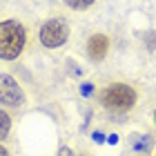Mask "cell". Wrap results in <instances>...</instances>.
Returning a JSON list of instances; mask_svg holds the SVG:
<instances>
[{
  "mask_svg": "<svg viewBox=\"0 0 156 156\" xmlns=\"http://www.w3.org/2000/svg\"><path fill=\"white\" fill-rule=\"evenodd\" d=\"M96 96H98V103L107 112H114V114L132 112L138 103L136 87H132V85H127V83H109V85H105L103 89H98Z\"/></svg>",
  "mask_w": 156,
  "mask_h": 156,
  "instance_id": "6da1fadb",
  "label": "cell"
},
{
  "mask_svg": "<svg viewBox=\"0 0 156 156\" xmlns=\"http://www.w3.org/2000/svg\"><path fill=\"white\" fill-rule=\"evenodd\" d=\"M27 27L16 18L0 20V60H16L27 47Z\"/></svg>",
  "mask_w": 156,
  "mask_h": 156,
  "instance_id": "7a4b0ae2",
  "label": "cell"
},
{
  "mask_svg": "<svg viewBox=\"0 0 156 156\" xmlns=\"http://www.w3.org/2000/svg\"><path fill=\"white\" fill-rule=\"evenodd\" d=\"M38 40L47 49H60L69 40V23L60 16L45 20L38 29Z\"/></svg>",
  "mask_w": 156,
  "mask_h": 156,
  "instance_id": "3957f363",
  "label": "cell"
},
{
  "mask_svg": "<svg viewBox=\"0 0 156 156\" xmlns=\"http://www.w3.org/2000/svg\"><path fill=\"white\" fill-rule=\"evenodd\" d=\"M25 103H27V96L23 87L18 85V80L11 74L0 72V105L7 109H16V107H23Z\"/></svg>",
  "mask_w": 156,
  "mask_h": 156,
  "instance_id": "277c9868",
  "label": "cell"
},
{
  "mask_svg": "<svg viewBox=\"0 0 156 156\" xmlns=\"http://www.w3.org/2000/svg\"><path fill=\"white\" fill-rule=\"evenodd\" d=\"M85 51H87L89 60L94 62H103L105 58H107L109 54V36L107 34H91V36L87 38V47H85Z\"/></svg>",
  "mask_w": 156,
  "mask_h": 156,
  "instance_id": "5b68a950",
  "label": "cell"
},
{
  "mask_svg": "<svg viewBox=\"0 0 156 156\" xmlns=\"http://www.w3.org/2000/svg\"><path fill=\"white\" fill-rule=\"evenodd\" d=\"M11 132V116L7 114V109H0V143L9 136Z\"/></svg>",
  "mask_w": 156,
  "mask_h": 156,
  "instance_id": "8992f818",
  "label": "cell"
},
{
  "mask_svg": "<svg viewBox=\"0 0 156 156\" xmlns=\"http://www.w3.org/2000/svg\"><path fill=\"white\" fill-rule=\"evenodd\" d=\"M62 2H65V7H69L74 11H87L89 7H94L96 0H62Z\"/></svg>",
  "mask_w": 156,
  "mask_h": 156,
  "instance_id": "52a82bcc",
  "label": "cell"
},
{
  "mask_svg": "<svg viewBox=\"0 0 156 156\" xmlns=\"http://www.w3.org/2000/svg\"><path fill=\"white\" fill-rule=\"evenodd\" d=\"M132 143H134V150L136 152H147L152 147V138L150 136H134Z\"/></svg>",
  "mask_w": 156,
  "mask_h": 156,
  "instance_id": "ba28073f",
  "label": "cell"
},
{
  "mask_svg": "<svg viewBox=\"0 0 156 156\" xmlns=\"http://www.w3.org/2000/svg\"><path fill=\"white\" fill-rule=\"evenodd\" d=\"M145 40H147V42H145V47H147V49L152 51V49L156 47V42H154V40H156V31H152V36L147 34V36H145Z\"/></svg>",
  "mask_w": 156,
  "mask_h": 156,
  "instance_id": "9c48e42d",
  "label": "cell"
},
{
  "mask_svg": "<svg viewBox=\"0 0 156 156\" xmlns=\"http://www.w3.org/2000/svg\"><path fill=\"white\" fill-rule=\"evenodd\" d=\"M56 156H76V154H74V150H72L69 145H60V150H58V154H56Z\"/></svg>",
  "mask_w": 156,
  "mask_h": 156,
  "instance_id": "30bf717a",
  "label": "cell"
},
{
  "mask_svg": "<svg viewBox=\"0 0 156 156\" xmlns=\"http://www.w3.org/2000/svg\"><path fill=\"white\" fill-rule=\"evenodd\" d=\"M0 156H9V150H7L2 143H0Z\"/></svg>",
  "mask_w": 156,
  "mask_h": 156,
  "instance_id": "8fae6325",
  "label": "cell"
},
{
  "mask_svg": "<svg viewBox=\"0 0 156 156\" xmlns=\"http://www.w3.org/2000/svg\"><path fill=\"white\" fill-rule=\"evenodd\" d=\"M154 125H156V109H154Z\"/></svg>",
  "mask_w": 156,
  "mask_h": 156,
  "instance_id": "7c38bea8",
  "label": "cell"
}]
</instances>
